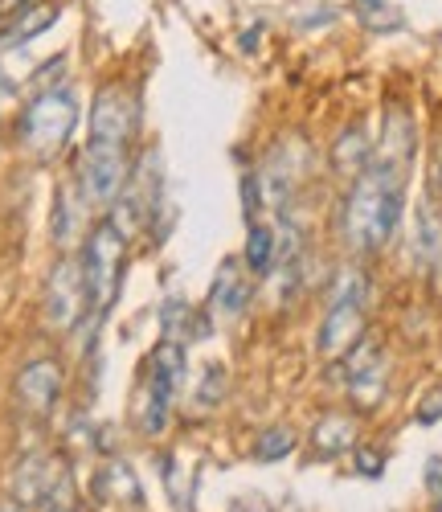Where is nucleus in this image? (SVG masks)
<instances>
[{
	"label": "nucleus",
	"mask_w": 442,
	"mask_h": 512,
	"mask_svg": "<svg viewBox=\"0 0 442 512\" xmlns=\"http://www.w3.org/2000/svg\"><path fill=\"white\" fill-rule=\"evenodd\" d=\"M406 181H410V168H393L381 160H373L352 181L340 205V234L352 254H377L393 242L406 213Z\"/></svg>",
	"instance_id": "f257e3e1"
},
{
	"label": "nucleus",
	"mask_w": 442,
	"mask_h": 512,
	"mask_svg": "<svg viewBox=\"0 0 442 512\" xmlns=\"http://www.w3.org/2000/svg\"><path fill=\"white\" fill-rule=\"evenodd\" d=\"M78 115H82V103H78L74 87H46V91H37L25 103L21 123H17L21 148L29 156H37V160H54L66 148V140L74 136Z\"/></svg>",
	"instance_id": "f03ea898"
},
{
	"label": "nucleus",
	"mask_w": 442,
	"mask_h": 512,
	"mask_svg": "<svg viewBox=\"0 0 442 512\" xmlns=\"http://www.w3.org/2000/svg\"><path fill=\"white\" fill-rule=\"evenodd\" d=\"M123 271H127V238L115 230L111 218L95 222L91 234L82 242V283H86V312L95 320H103L123 287Z\"/></svg>",
	"instance_id": "7ed1b4c3"
},
{
	"label": "nucleus",
	"mask_w": 442,
	"mask_h": 512,
	"mask_svg": "<svg viewBox=\"0 0 442 512\" xmlns=\"http://www.w3.org/2000/svg\"><path fill=\"white\" fill-rule=\"evenodd\" d=\"M189 377V353L181 340H160L148 357V381L140 390V402H136V426L140 435L156 439L168 431V418H172V402L181 394Z\"/></svg>",
	"instance_id": "20e7f679"
},
{
	"label": "nucleus",
	"mask_w": 442,
	"mask_h": 512,
	"mask_svg": "<svg viewBox=\"0 0 442 512\" xmlns=\"http://www.w3.org/2000/svg\"><path fill=\"white\" fill-rule=\"evenodd\" d=\"M13 500L25 508L46 512H70L74 508V476L70 463L54 451H33L17 463L13 472Z\"/></svg>",
	"instance_id": "39448f33"
},
{
	"label": "nucleus",
	"mask_w": 442,
	"mask_h": 512,
	"mask_svg": "<svg viewBox=\"0 0 442 512\" xmlns=\"http://www.w3.org/2000/svg\"><path fill=\"white\" fill-rule=\"evenodd\" d=\"M131 132H136V103H131L123 82H107V87L95 91V103H91V136H86V148L127 152Z\"/></svg>",
	"instance_id": "423d86ee"
},
{
	"label": "nucleus",
	"mask_w": 442,
	"mask_h": 512,
	"mask_svg": "<svg viewBox=\"0 0 442 512\" xmlns=\"http://www.w3.org/2000/svg\"><path fill=\"white\" fill-rule=\"evenodd\" d=\"M344 390L357 410H377L385 402V381H389V357L373 336H361L340 361Z\"/></svg>",
	"instance_id": "0eeeda50"
},
{
	"label": "nucleus",
	"mask_w": 442,
	"mask_h": 512,
	"mask_svg": "<svg viewBox=\"0 0 442 512\" xmlns=\"http://www.w3.org/2000/svg\"><path fill=\"white\" fill-rule=\"evenodd\" d=\"M86 316V283H82V263H74L70 254L54 263L50 283H46V320L58 332H70Z\"/></svg>",
	"instance_id": "6e6552de"
},
{
	"label": "nucleus",
	"mask_w": 442,
	"mask_h": 512,
	"mask_svg": "<svg viewBox=\"0 0 442 512\" xmlns=\"http://www.w3.org/2000/svg\"><path fill=\"white\" fill-rule=\"evenodd\" d=\"M13 398L29 418H50L58 410V398H62V365L50 357H37V361L21 365V373L13 381Z\"/></svg>",
	"instance_id": "1a4fd4ad"
},
{
	"label": "nucleus",
	"mask_w": 442,
	"mask_h": 512,
	"mask_svg": "<svg viewBox=\"0 0 442 512\" xmlns=\"http://www.w3.org/2000/svg\"><path fill=\"white\" fill-rule=\"evenodd\" d=\"M361 336H365V300H328V312L316 336L320 357L340 361Z\"/></svg>",
	"instance_id": "9d476101"
},
{
	"label": "nucleus",
	"mask_w": 442,
	"mask_h": 512,
	"mask_svg": "<svg viewBox=\"0 0 442 512\" xmlns=\"http://www.w3.org/2000/svg\"><path fill=\"white\" fill-rule=\"evenodd\" d=\"M250 295H254L250 271L238 259H226V263H221V271H217V279H213V291H209V316L221 320V324L238 320L250 308Z\"/></svg>",
	"instance_id": "9b49d317"
},
{
	"label": "nucleus",
	"mask_w": 442,
	"mask_h": 512,
	"mask_svg": "<svg viewBox=\"0 0 442 512\" xmlns=\"http://www.w3.org/2000/svg\"><path fill=\"white\" fill-rule=\"evenodd\" d=\"M95 500L115 508V512H140L144 508V488L136 480V467L127 459H111L95 476Z\"/></svg>",
	"instance_id": "f8f14e48"
},
{
	"label": "nucleus",
	"mask_w": 442,
	"mask_h": 512,
	"mask_svg": "<svg viewBox=\"0 0 442 512\" xmlns=\"http://www.w3.org/2000/svg\"><path fill=\"white\" fill-rule=\"evenodd\" d=\"M373 152H377V144L369 136V127L365 123H348L344 132L336 136V144H332V168H336L340 177L357 181L365 168L373 164Z\"/></svg>",
	"instance_id": "ddd939ff"
},
{
	"label": "nucleus",
	"mask_w": 442,
	"mask_h": 512,
	"mask_svg": "<svg viewBox=\"0 0 442 512\" xmlns=\"http://www.w3.org/2000/svg\"><path fill=\"white\" fill-rule=\"evenodd\" d=\"M414 148H418V136H414L410 111L393 107V111L385 115V132H381V144H377L373 160L393 164V168H410V164H414Z\"/></svg>",
	"instance_id": "4468645a"
},
{
	"label": "nucleus",
	"mask_w": 442,
	"mask_h": 512,
	"mask_svg": "<svg viewBox=\"0 0 442 512\" xmlns=\"http://www.w3.org/2000/svg\"><path fill=\"white\" fill-rule=\"evenodd\" d=\"M160 328H164V340H205L209 336V320L197 316V308H189V300L181 295H168L160 304Z\"/></svg>",
	"instance_id": "2eb2a0df"
},
{
	"label": "nucleus",
	"mask_w": 442,
	"mask_h": 512,
	"mask_svg": "<svg viewBox=\"0 0 442 512\" xmlns=\"http://www.w3.org/2000/svg\"><path fill=\"white\" fill-rule=\"evenodd\" d=\"M352 447H357V422H352L348 414H324L312 426V451L320 459H336Z\"/></svg>",
	"instance_id": "dca6fc26"
},
{
	"label": "nucleus",
	"mask_w": 442,
	"mask_h": 512,
	"mask_svg": "<svg viewBox=\"0 0 442 512\" xmlns=\"http://www.w3.org/2000/svg\"><path fill=\"white\" fill-rule=\"evenodd\" d=\"M414 259L422 267H430L434 259H442V218L430 205V197L418 205V222H414Z\"/></svg>",
	"instance_id": "f3484780"
},
{
	"label": "nucleus",
	"mask_w": 442,
	"mask_h": 512,
	"mask_svg": "<svg viewBox=\"0 0 442 512\" xmlns=\"http://www.w3.org/2000/svg\"><path fill=\"white\" fill-rule=\"evenodd\" d=\"M78 185H66L58 189V205H54V246L70 250L74 238H78V226H82V193H74Z\"/></svg>",
	"instance_id": "a211bd4d"
},
{
	"label": "nucleus",
	"mask_w": 442,
	"mask_h": 512,
	"mask_svg": "<svg viewBox=\"0 0 442 512\" xmlns=\"http://www.w3.org/2000/svg\"><path fill=\"white\" fill-rule=\"evenodd\" d=\"M62 17V5H33V9H25L9 29H5V46H21V41H33L37 33H46L54 21Z\"/></svg>",
	"instance_id": "6ab92c4d"
},
{
	"label": "nucleus",
	"mask_w": 442,
	"mask_h": 512,
	"mask_svg": "<svg viewBox=\"0 0 442 512\" xmlns=\"http://www.w3.org/2000/svg\"><path fill=\"white\" fill-rule=\"evenodd\" d=\"M246 271L250 275L275 271V230L262 222H250V234H246Z\"/></svg>",
	"instance_id": "aec40b11"
},
{
	"label": "nucleus",
	"mask_w": 442,
	"mask_h": 512,
	"mask_svg": "<svg viewBox=\"0 0 442 512\" xmlns=\"http://www.w3.org/2000/svg\"><path fill=\"white\" fill-rule=\"evenodd\" d=\"M295 431L291 426H267L258 439H254V459L258 463H279V459H287L291 451H295Z\"/></svg>",
	"instance_id": "412c9836"
},
{
	"label": "nucleus",
	"mask_w": 442,
	"mask_h": 512,
	"mask_svg": "<svg viewBox=\"0 0 442 512\" xmlns=\"http://www.w3.org/2000/svg\"><path fill=\"white\" fill-rule=\"evenodd\" d=\"M361 25L369 33H397L406 25V17L397 5H389V0H361Z\"/></svg>",
	"instance_id": "4be33fe9"
},
{
	"label": "nucleus",
	"mask_w": 442,
	"mask_h": 512,
	"mask_svg": "<svg viewBox=\"0 0 442 512\" xmlns=\"http://www.w3.org/2000/svg\"><path fill=\"white\" fill-rule=\"evenodd\" d=\"M221 394H226V369H221V365H209V369H205V377H201L197 398H201V406H217V402H221Z\"/></svg>",
	"instance_id": "5701e85b"
},
{
	"label": "nucleus",
	"mask_w": 442,
	"mask_h": 512,
	"mask_svg": "<svg viewBox=\"0 0 442 512\" xmlns=\"http://www.w3.org/2000/svg\"><path fill=\"white\" fill-rule=\"evenodd\" d=\"M357 472L369 476V480H377L385 472V455L373 451V447H357Z\"/></svg>",
	"instance_id": "b1692460"
},
{
	"label": "nucleus",
	"mask_w": 442,
	"mask_h": 512,
	"mask_svg": "<svg viewBox=\"0 0 442 512\" xmlns=\"http://www.w3.org/2000/svg\"><path fill=\"white\" fill-rule=\"evenodd\" d=\"M414 418L422 422V426H434L438 418H442V390H430L422 402H418V410H414Z\"/></svg>",
	"instance_id": "393cba45"
},
{
	"label": "nucleus",
	"mask_w": 442,
	"mask_h": 512,
	"mask_svg": "<svg viewBox=\"0 0 442 512\" xmlns=\"http://www.w3.org/2000/svg\"><path fill=\"white\" fill-rule=\"evenodd\" d=\"M426 492L434 500H442V455H430L426 459Z\"/></svg>",
	"instance_id": "a878e982"
},
{
	"label": "nucleus",
	"mask_w": 442,
	"mask_h": 512,
	"mask_svg": "<svg viewBox=\"0 0 442 512\" xmlns=\"http://www.w3.org/2000/svg\"><path fill=\"white\" fill-rule=\"evenodd\" d=\"M33 5H37V0H0V25L9 29V25H13L25 9H33Z\"/></svg>",
	"instance_id": "bb28decb"
},
{
	"label": "nucleus",
	"mask_w": 442,
	"mask_h": 512,
	"mask_svg": "<svg viewBox=\"0 0 442 512\" xmlns=\"http://www.w3.org/2000/svg\"><path fill=\"white\" fill-rule=\"evenodd\" d=\"M230 512H275V508L262 500V496H238V500L230 504Z\"/></svg>",
	"instance_id": "cd10ccee"
},
{
	"label": "nucleus",
	"mask_w": 442,
	"mask_h": 512,
	"mask_svg": "<svg viewBox=\"0 0 442 512\" xmlns=\"http://www.w3.org/2000/svg\"><path fill=\"white\" fill-rule=\"evenodd\" d=\"M430 189H434V197H442V144H438V156H434V173H430Z\"/></svg>",
	"instance_id": "c85d7f7f"
},
{
	"label": "nucleus",
	"mask_w": 442,
	"mask_h": 512,
	"mask_svg": "<svg viewBox=\"0 0 442 512\" xmlns=\"http://www.w3.org/2000/svg\"><path fill=\"white\" fill-rule=\"evenodd\" d=\"M434 508H438V512H442V500H434Z\"/></svg>",
	"instance_id": "c756f323"
},
{
	"label": "nucleus",
	"mask_w": 442,
	"mask_h": 512,
	"mask_svg": "<svg viewBox=\"0 0 442 512\" xmlns=\"http://www.w3.org/2000/svg\"><path fill=\"white\" fill-rule=\"evenodd\" d=\"M438 263H442V259H438Z\"/></svg>",
	"instance_id": "7c9ffc66"
}]
</instances>
